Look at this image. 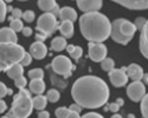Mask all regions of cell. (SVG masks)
Masks as SVG:
<instances>
[{
	"label": "cell",
	"instance_id": "6da1fadb",
	"mask_svg": "<svg viewBox=\"0 0 148 118\" xmlns=\"http://www.w3.org/2000/svg\"><path fill=\"white\" fill-rule=\"evenodd\" d=\"M71 94L81 108L97 109L109 99V87L107 83L95 76H83L72 85Z\"/></svg>",
	"mask_w": 148,
	"mask_h": 118
},
{
	"label": "cell",
	"instance_id": "7a4b0ae2",
	"mask_svg": "<svg viewBox=\"0 0 148 118\" xmlns=\"http://www.w3.org/2000/svg\"><path fill=\"white\" fill-rule=\"evenodd\" d=\"M79 28L85 39L91 43H102L110 35L112 22L100 12H90L81 16Z\"/></svg>",
	"mask_w": 148,
	"mask_h": 118
},
{
	"label": "cell",
	"instance_id": "3957f363",
	"mask_svg": "<svg viewBox=\"0 0 148 118\" xmlns=\"http://www.w3.org/2000/svg\"><path fill=\"white\" fill-rule=\"evenodd\" d=\"M33 110L32 98L30 91L20 89L19 93L16 94L12 103V108L7 113L8 118H27Z\"/></svg>",
	"mask_w": 148,
	"mask_h": 118
},
{
	"label": "cell",
	"instance_id": "277c9868",
	"mask_svg": "<svg viewBox=\"0 0 148 118\" xmlns=\"http://www.w3.org/2000/svg\"><path fill=\"white\" fill-rule=\"evenodd\" d=\"M24 53V47L18 44L0 43V72L6 71L13 64L20 63Z\"/></svg>",
	"mask_w": 148,
	"mask_h": 118
},
{
	"label": "cell",
	"instance_id": "5b68a950",
	"mask_svg": "<svg viewBox=\"0 0 148 118\" xmlns=\"http://www.w3.org/2000/svg\"><path fill=\"white\" fill-rule=\"evenodd\" d=\"M135 32H136V27L127 19H116L112 22L110 35L115 43L127 45L133 39Z\"/></svg>",
	"mask_w": 148,
	"mask_h": 118
},
{
	"label": "cell",
	"instance_id": "8992f818",
	"mask_svg": "<svg viewBox=\"0 0 148 118\" xmlns=\"http://www.w3.org/2000/svg\"><path fill=\"white\" fill-rule=\"evenodd\" d=\"M58 21L57 18L51 13H44L38 18L37 21V30L40 33L45 34L46 37H50L58 30Z\"/></svg>",
	"mask_w": 148,
	"mask_h": 118
},
{
	"label": "cell",
	"instance_id": "52a82bcc",
	"mask_svg": "<svg viewBox=\"0 0 148 118\" xmlns=\"http://www.w3.org/2000/svg\"><path fill=\"white\" fill-rule=\"evenodd\" d=\"M51 67L55 73L60 75L65 78L71 76L72 70H75V66L72 65L70 59L65 56H57L56 58H53V60L51 63Z\"/></svg>",
	"mask_w": 148,
	"mask_h": 118
},
{
	"label": "cell",
	"instance_id": "ba28073f",
	"mask_svg": "<svg viewBox=\"0 0 148 118\" xmlns=\"http://www.w3.org/2000/svg\"><path fill=\"white\" fill-rule=\"evenodd\" d=\"M88 56L92 62H102L107 57V47L102 43H89L88 45Z\"/></svg>",
	"mask_w": 148,
	"mask_h": 118
},
{
	"label": "cell",
	"instance_id": "9c48e42d",
	"mask_svg": "<svg viewBox=\"0 0 148 118\" xmlns=\"http://www.w3.org/2000/svg\"><path fill=\"white\" fill-rule=\"evenodd\" d=\"M127 94L133 102H140L146 94V87L141 80L133 81L127 87Z\"/></svg>",
	"mask_w": 148,
	"mask_h": 118
},
{
	"label": "cell",
	"instance_id": "30bf717a",
	"mask_svg": "<svg viewBox=\"0 0 148 118\" xmlns=\"http://www.w3.org/2000/svg\"><path fill=\"white\" fill-rule=\"evenodd\" d=\"M127 67L122 68H113L109 71V79L112 81V84L116 87H122L127 84L128 81V76L126 73Z\"/></svg>",
	"mask_w": 148,
	"mask_h": 118
},
{
	"label": "cell",
	"instance_id": "8fae6325",
	"mask_svg": "<svg viewBox=\"0 0 148 118\" xmlns=\"http://www.w3.org/2000/svg\"><path fill=\"white\" fill-rule=\"evenodd\" d=\"M76 1L78 8L84 13L98 12L103 4V0H76Z\"/></svg>",
	"mask_w": 148,
	"mask_h": 118
},
{
	"label": "cell",
	"instance_id": "7c38bea8",
	"mask_svg": "<svg viewBox=\"0 0 148 118\" xmlns=\"http://www.w3.org/2000/svg\"><path fill=\"white\" fill-rule=\"evenodd\" d=\"M113 1L120 4L123 7L129 9H147L148 0H113Z\"/></svg>",
	"mask_w": 148,
	"mask_h": 118
},
{
	"label": "cell",
	"instance_id": "4fadbf2b",
	"mask_svg": "<svg viewBox=\"0 0 148 118\" xmlns=\"http://www.w3.org/2000/svg\"><path fill=\"white\" fill-rule=\"evenodd\" d=\"M30 54L34 59H44L47 54V47L42 41H36L30 46Z\"/></svg>",
	"mask_w": 148,
	"mask_h": 118
},
{
	"label": "cell",
	"instance_id": "5bb4252c",
	"mask_svg": "<svg viewBox=\"0 0 148 118\" xmlns=\"http://www.w3.org/2000/svg\"><path fill=\"white\" fill-rule=\"evenodd\" d=\"M18 37L13 30L10 27H3L0 28V43H11V44H17Z\"/></svg>",
	"mask_w": 148,
	"mask_h": 118
},
{
	"label": "cell",
	"instance_id": "9a60e30c",
	"mask_svg": "<svg viewBox=\"0 0 148 118\" xmlns=\"http://www.w3.org/2000/svg\"><path fill=\"white\" fill-rule=\"evenodd\" d=\"M126 73L128 76V78H130L132 80L136 81V80H141L142 77H143V70L140 65L138 64H130L127 70H126Z\"/></svg>",
	"mask_w": 148,
	"mask_h": 118
},
{
	"label": "cell",
	"instance_id": "2e32d148",
	"mask_svg": "<svg viewBox=\"0 0 148 118\" xmlns=\"http://www.w3.org/2000/svg\"><path fill=\"white\" fill-rule=\"evenodd\" d=\"M58 18L62 21H76L77 20V12L71 8V7H63L59 9V16Z\"/></svg>",
	"mask_w": 148,
	"mask_h": 118
},
{
	"label": "cell",
	"instance_id": "e0dca14e",
	"mask_svg": "<svg viewBox=\"0 0 148 118\" xmlns=\"http://www.w3.org/2000/svg\"><path fill=\"white\" fill-rule=\"evenodd\" d=\"M140 51L143 57H148V25H146L140 33Z\"/></svg>",
	"mask_w": 148,
	"mask_h": 118
},
{
	"label": "cell",
	"instance_id": "ac0fdd59",
	"mask_svg": "<svg viewBox=\"0 0 148 118\" xmlns=\"http://www.w3.org/2000/svg\"><path fill=\"white\" fill-rule=\"evenodd\" d=\"M6 73L10 78H12L13 80H17L21 77H24V67L17 63V64H13L12 66H10L7 70H6Z\"/></svg>",
	"mask_w": 148,
	"mask_h": 118
},
{
	"label": "cell",
	"instance_id": "d6986e66",
	"mask_svg": "<svg viewBox=\"0 0 148 118\" xmlns=\"http://www.w3.org/2000/svg\"><path fill=\"white\" fill-rule=\"evenodd\" d=\"M29 87H30V92H33L36 94H43L46 85L43 79H32L30 81Z\"/></svg>",
	"mask_w": 148,
	"mask_h": 118
},
{
	"label": "cell",
	"instance_id": "ffe728a7",
	"mask_svg": "<svg viewBox=\"0 0 148 118\" xmlns=\"http://www.w3.org/2000/svg\"><path fill=\"white\" fill-rule=\"evenodd\" d=\"M58 30L60 34L64 38H71L73 35V22L71 21H62L60 25L58 26Z\"/></svg>",
	"mask_w": 148,
	"mask_h": 118
},
{
	"label": "cell",
	"instance_id": "44dd1931",
	"mask_svg": "<svg viewBox=\"0 0 148 118\" xmlns=\"http://www.w3.org/2000/svg\"><path fill=\"white\" fill-rule=\"evenodd\" d=\"M46 104H47V99L45 96H43V94H37L34 98H32L33 109L38 110V111H42L43 109H45Z\"/></svg>",
	"mask_w": 148,
	"mask_h": 118
},
{
	"label": "cell",
	"instance_id": "7402d4cb",
	"mask_svg": "<svg viewBox=\"0 0 148 118\" xmlns=\"http://www.w3.org/2000/svg\"><path fill=\"white\" fill-rule=\"evenodd\" d=\"M57 6L56 0H38V7L45 13H51L52 9Z\"/></svg>",
	"mask_w": 148,
	"mask_h": 118
},
{
	"label": "cell",
	"instance_id": "603a6c76",
	"mask_svg": "<svg viewBox=\"0 0 148 118\" xmlns=\"http://www.w3.org/2000/svg\"><path fill=\"white\" fill-rule=\"evenodd\" d=\"M66 39L64 37H56L52 41H51V49L53 51H63L65 47H66Z\"/></svg>",
	"mask_w": 148,
	"mask_h": 118
},
{
	"label": "cell",
	"instance_id": "cb8c5ba5",
	"mask_svg": "<svg viewBox=\"0 0 148 118\" xmlns=\"http://www.w3.org/2000/svg\"><path fill=\"white\" fill-rule=\"evenodd\" d=\"M101 66L104 71H107V72H109V71H112L114 67H115V62L113 60L112 58H108L106 57L101 62Z\"/></svg>",
	"mask_w": 148,
	"mask_h": 118
},
{
	"label": "cell",
	"instance_id": "d4e9b609",
	"mask_svg": "<svg viewBox=\"0 0 148 118\" xmlns=\"http://www.w3.org/2000/svg\"><path fill=\"white\" fill-rule=\"evenodd\" d=\"M59 91L58 90H55V89H51V90H49L47 91V93H46V99L49 100V102H51V103H56V102H58V99H59Z\"/></svg>",
	"mask_w": 148,
	"mask_h": 118
},
{
	"label": "cell",
	"instance_id": "484cf974",
	"mask_svg": "<svg viewBox=\"0 0 148 118\" xmlns=\"http://www.w3.org/2000/svg\"><path fill=\"white\" fill-rule=\"evenodd\" d=\"M23 21L20 19H10V28L14 32H21L23 30Z\"/></svg>",
	"mask_w": 148,
	"mask_h": 118
},
{
	"label": "cell",
	"instance_id": "4316f807",
	"mask_svg": "<svg viewBox=\"0 0 148 118\" xmlns=\"http://www.w3.org/2000/svg\"><path fill=\"white\" fill-rule=\"evenodd\" d=\"M29 77L31 79H43L44 78V71L42 68H33L29 71Z\"/></svg>",
	"mask_w": 148,
	"mask_h": 118
},
{
	"label": "cell",
	"instance_id": "83f0119b",
	"mask_svg": "<svg viewBox=\"0 0 148 118\" xmlns=\"http://www.w3.org/2000/svg\"><path fill=\"white\" fill-rule=\"evenodd\" d=\"M141 113H142L143 118H148V96H147V93L141 99Z\"/></svg>",
	"mask_w": 148,
	"mask_h": 118
},
{
	"label": "cell",
	"instance_id": "f1b7e54d",
	"mask_svg": "<svg viewBox=\"0 0 148 118\" xmlns=\"http://www.w3.org/2000/svg\"><path fill=\"white\" fill-rule=\"evenodd\" d=\"M7 5L4 0H0V22H3L6 19V14H7Z\"/></svg>",
	"mask_w": 148,
	"mask_h": 118
},
{
	"label": "cell",
	"instance_id": "f546056e",
	"mask_svg": "<svg viewBox=\"0 0 148 118\" xmlns=\"http://www.w3.org/2000/svg\"><path fill=\"white\" fill-rule=\"evenodd\" d=\"M135 27H136V30H142L146 25H148V21H147V19L146 18H142V17H140V18H136V20H135Z\"/></svg>",
	"mask_w": 148,
	"mask_h": 118
},
{
	"label": "cell",
	"instance_id": "4dcf8cb0",
	"mask_svg": "<svg viewBox=\"0 0 148 118\" xmlns=\"http://www.w3.org/2000/svg\"><path fill=\"white\" fill-rule=\"evenodd\" d=\"M82 53H83L82 47H79V46H75L73 51H72L71 53H69V54H70V57H71L72 59H75V60H78L79 57L82 56Z\"/></svg>",
	"mask_w": 148,
	"mask_h": 118
},
{
	"label": "cell",
	"instance_id": "1f68e13d",
	"mask_svg": "<svg viewBox=\"0 0 148 118\" xmlns=\"http://www.w3.org/2000/svg\"><path fill=\"white\" fill-rule=\"evenodd\" d=\"M31 62H32V57H31V54L30 53H27V52H25L24 53V56H23V58H21V60H20V65L24 67V66H27V65H30L31 64Z\"/></svg>",
	"mask_w": 148,
	"mask_h": 118
},
{
	"label": "cell",
	"instance_id": "d6a6232c",
	"mask_svg": "<svg viewBox=\"0 0 148 118\" xmlns=\"http://www.w3.org/2000/svg\"><path fill=\"white\" fill-rule=\"evenodd\" d=\"M68 112H69V109L65 108V106H62V108H58L56 110V117L57 118H65Z\"/></svg>",
	"mask_w": 148,
	"mask_h": 118
},
{
	"label": "cell",
	"instance_id": "836d02e7",
	"mask_svg": "<svg viewBox=\"0 0 148 118\" xmlns=\"http://www.w3.org/2000/svg\"><path fill=\"white\" fill-rule=\"evenodd\" d=\"M23 19L26 22H32L34 19V12L33 11H25L23 13Z\"/></svg>",
	"mask_w": 148,
	"mask_h": 118
},
{
	"label": "cell",
	"instance_id": "e575fe53",
	"mask_svg": "<svg viewBox=\"0 0 148 118\" xmlns=\"http://www.w3.org/2000/svg\"><path fill=\"white\" fill-rule=\"evenodd\" d=\"M20 18H23V12L19 8H13L12 9L10 19H20Z\"/></svg>",
	"mask_w": 148,
	"mask_h": 118
},
{
	"label": "cell",
	"instance_id": "d590c367",
	"mask_svg": "<svg viewBox=\"0 0 148 118\" xmlns=\"http://www.w3.org/2000/svg\"><path fill=\"white\" fill-rule=\"evenodd\" d=\"M6 94H7V87H6V85L4 84V83L0 81V99L4 98Z\"/></svg>",
	"mask_w": 148,
	"mask_h": 118
},
{
	"label": "cell",
	"instance_id": "8d00e7d4",
	"mask_svg": "<svg viewBox=\"0 0 148 118\" xmlns=\"http://www.w3.org/2000/svg\"><path fill=\"white\" fill-rule=\"evenodd\" d=\"M69 109V111H72V112H76V113H81V111H82V108L78 105V104H72V105H70V108H68Z\"/></svg>",
	"mask_w": 148,
	"mask_h": 118
},
{
	"label": "cell",
	"instance_id": "74e56055",
	"mask_svg": "<svg viewBox=\"0 0 148 118\" xmlns=\"http://www.w3.org/2000/svg\"><path fill=\"white\" fill-rule=\"evenodd\" d=\"M81 118H103V116H101L100 113H97V112H89V113H85Z\"/></svg>",
	"mask_w": 148,
	"mask_h": 118
},
{
	"label": "cell",
	"instance_id": "f35d334b",
	"mask_svg": "<svg viewBox=\"0 0 148 118\" xmlns=\"http://www.w3.org/2000/svg\"><path fill=\"white\" fill-rule=\"evenodd\" d=\"M107 109L110 110V111H113V112H117V111L120 110V106H119L116 103H112V104L107 105Z\"/></svg>",
	"mask_w": 148,
	"mask_h": 118
},
{
	"label": "cell",
	"instance_id": "ab89813d",
	"mask_svg": "<svg viewBox=\"0 0 148 118\" xmlns=\"http://www.w3.org/2000/svg\"><path fill=\"white\" fill-rule=\"evenodd\" d=\"M21 32H23V34L25 35V37H30V35L33 33V31H32L31 27H23Z\"/></svg>",
	"mask_w": 148,
	"mask_h": 118
},
{
	"label": "cell",
	"instance_id": "60d3db41",
	"mask_svg": "<svg viewBox=\"0 0 148 118\" xmlns=\"http://www.w3.org/2000/svg\"><path fill=\"white\" fill-rule=\"evenodd\" d=\"M6 110H7V105H6V103H5L3 99H0V113H4Z\"/></svg>",
	"mask_w": 148,
	"mask_h": 118
},
{
	"label": "cell",
	"instance_id": "b9f144b4",
	"mask_svg": "<svg viewBox=\"0 0 148 118\" xmlns=\"http://www.w3.org/2000/svg\"><path fill=\"white\" fill-rule=\"evenodd\" d=\"M46 38H47V37H46L45 34H43V33H37V34H36V39H37V41H42V43H43Z\"/></svg>",
	"mask_w": 148,
	"mask_h": 118
},
{
	"label": "cell",
	"instance_id": "7bdbcfd3",
	"mask_svg": "<svg viewBox=\"0 0 148 118\" xmlns=\"http://www.w3.org/2000/svg\"><path fill=\"white\" fill-rule=\"evenodd\" d=\"M38 118H50V113H49L47 111L42 110V111H39V113H38Z\"/></svg>",
	"mask_w": 148,
	"mask_h": 118
},
{
	"label": "cell",
	"instance_id": "ee69618b",
	"mask_svg": "<svg viewBox=\"0 0 148 118\" xmlns=\"http://www.w3.org/2000/svg\"><path fill=\"white\" fill-rule=\"evenodd\" d=\"M65 118H81V117H79V113H76V112H72V111H69Z\"/></svg>",
	"mask_w": 148,
	"mask_h": 118
},
{
	"label": "cell",
	"instance_id": "f6af8a7d",
	"mask_svg": "<svg viewBox=\"0 0 148 118\" xmlns=\"http://www.w3.org/2000/svg\"><path fill=\"white\" fill-rule=\"evenodd\" d=\"M59 9H60V8H59V6L57 5V6H56V7H55V8L52 9V12H51V14H53V16H55V17L57 18V17L59 16Z\"/></svg>",
	"mask_w": 148,
	"mask_h": 118
},
{
	"label": "cell",
	"instance_id": "bcb514c9",
	"mask_svg": "<svg viewBox=\"0 0 148 118\" xmlns=\"http://www.w3.org/2000/svg\"><path fill=\"white\" fill-rule=\"evenodd\" d=\"M115 103H116V104L120 106V108H121V106H123V104H125V102H123V99H122V98H117Z\"/></svg>",
	"mask_w": 148,
	"mask_h": 118
},
{
	"label": "cell",
	"instance_id": "7dc6e473",
	"mask_svg": "<svg viewBox=\"0 0 148 118\" xmlns=\"http://www.w3.org/2000/svg\"><path fill=\"white\" fill-rule=\"evenodd\" d=\"M142 79H143V81H145V83H146V84H147V83H148V81H147V79H148V76H147V73H146V75H143Z\"/></svg>",
	"mask_w": 148,
	"mask_h": 118
},
{
	"label": "cell",
	"instance_id": "c3c4849f",
	"mask_svg": "<svg viewBox=\"0 0 148 118\" xmlns=\"http://www.w3.org/2000/svg\"><path fill=\"white\" fill-rule=\"evenodd\" d=\"M112 118H122V116H121V115H117V113H115V115H114Z\"/></svg>",
	"mask_w": 148,
	"mask_h": 118
},
{
	"label": "cell",
	"instance_id": "681fc988",
	"mask_svg": "<svg viewBox=\"0 0 148 118\" xmlns=\"http://www.w3.org/2000/svg\"><path fill=\"white\" fill-rule=\"evenodd\" d=\"M12 93H13V91H12L11 89H7V94H12Z\"/></svg>",
	"mask_w": 148,
	"mask_h": 118
},
{
	"label": "cell",
	"instance_id": "f907efd6",
	"mask_svg": "<svg viewBox=\"0 0 148 118\" xmlns=\"http://www.w3.org/2000/svg\"><path fill=\"white\" fill-rule=\"evenodd\" d=\"M6 9H7V12H12V9H13V8H12L11 6H7V8H6Z\"/></svg>",
	"mask_w": 148,
	"mask_h": 118
},
{
	"label": "cell",
	"instance_id": "816d5d0a",
	"mask_svg": "<svg viewBox=\"0 0 148 118\" xmlns=\"http://www.w3.org/2000/svg\"><path fill=\"white\" fill-rule=\"evenodd\" d=\"M128 118H135V117H134V115L130 113V115H128Z\"/></svg>",
	"mask_w": 148,
	"mask_h": 118
},
{
	"label": "cell",
	"instance_id": "f5cc1de1",
	"mask_svg": "<svg viewBox=\"0 0 148 118\" xmlns=\"http://www.w3.org/2000/svg\"><path fill=\"white\" fill-rule=\"evenodd\" d=\"M4 1H5V3H11L12 0H4Z\"/></svg>",
	"mask_w": 148,
	"mask_h": 118
},
{
	"label": "cell",
	"instance_id": "db71d44e",
	"mask_svg": "<svg viewBox=\"0 0 148 118\" xmlns=\"http://www.w3.org/2000/svg\"><path fill=\"white\" fill-rule=\"evenodd\" d=\"M1 118H8V117H7V116H4V117H1Z\"/></svg>",
	"mask_w": 148,
	"mask_h": 118
},
{
	"label": "cell",
	"instance_id": "11a10c76",
	"mask_svg": "<svg viewBox=\"0 0 148 118\" xmlns=\"http://www.w3.org/2000/svg\"><path fill=\"white\" fill-rule=\"evenodd\" d=\"M19 1H26V0H19Z\"/></svg>",
	"mask_w": 148,
	"mask_h": 118
}]
</instances>
